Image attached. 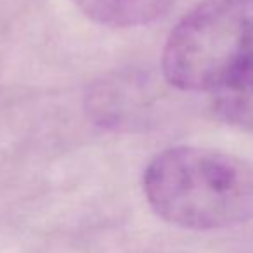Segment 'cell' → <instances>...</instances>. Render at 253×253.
<instances>
[{"mask_svg": "<svg viewBox=\"0 0 253 253\" xmlns=\"http://www.w3.org/2000/svg\"><path fill=\"white\" fill-rule=\"evenodd\" d=\"M158 88L148 78L113 75L92 85L87 111L97 125L108 130L139 132L156 120Z\"/></svg>", "mask_w": 253, "mask_h": 253, "instance_id": "cell-3", "label": "cell"}, {"mask_svg": "<svg viewBox=\"0 0 253 253\" xmlns=\"http://www.w3.org/2000/svg\"><path fill=\"white\" fill-rule=\"evenodd\" d=\"M142 189L162 220L217 231L253 220V162L200 146H173L149 162Z\"/></svg>", "mask_w": 253, "mask_h": 253, "instance_id": "cell-1", "label": "cell"}, {"mask_svg": "<svg viewBox=\"0 0 253 253\" xmlns=\"http://www.w3.org/2000/svg\"><path fill=\"white\" fill-rule=\"evenodd\" d=\"M211 109L220 122L253 134V56L211 92Z\"/></svg>", "mask_w": 253, "mask_h": 253, "instance_id": "cell-5", "label": "cell"}, {"mask_svg": "<svg viewBox=\"0 0 253 253\" xmlns=\"http://www.w3.org/2000/svg\"><path fill=\"white\" fill-rule=\"evenodd\" d=\"M253 56V0H203L170 32L162 70L184 92H215Z\"/></svg>", "mask_w": 253, "mask_h": 253, "instance_id": "cell-2", "label": "cell"}, {"mask_svg": "<svg viewBox=\"0 0 253 253\" xmlns=\"http://www.w3.org/2000/svg\"><path fill=\"white\" fill-rule=\"evenodd\" d=\"M90 21L111 28L144 26L165 16L175 0H71Z\"/></svg>", "mask_w": 253, "mask_h": 253, "instance_id": "cell-4", "label": "cell"}]
</instances>
